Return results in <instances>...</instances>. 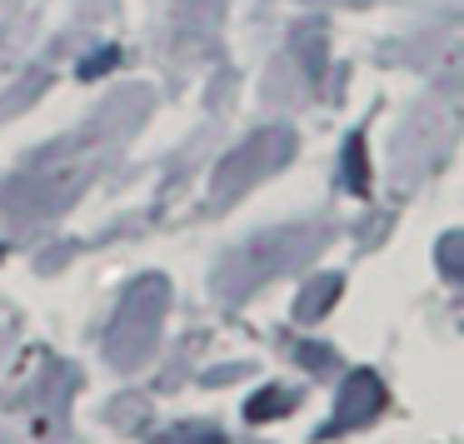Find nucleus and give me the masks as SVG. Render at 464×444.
Listing matches in <instances>:
<instances>
[{
  "mask_svg": "<svg viewBox=\"0 0 464 444\" xmlns=\"http://www.w3.org/2000/svg\"><path fill=\"white\" fill-rule=\"evenodd\" d=\"M440 265H444V275H450V280H459V235H444Z\"/></svg>",
  "mask_w": 464,
  "mask_h": 444,
  "instance_id": "obj_10",
  "label": "nucleus"
},
{
  "mask_svg": "<svg viewBox=\"0 0 464 444\" xmlns=\"http://www.w3.org/2000/svg\"><path fill=\"white\" fill-rule=\"evenodd\" d=\"M165 304H170L165 275H140V280L125 290L115 320L105 324V354H111L115 370H135V364H145L155 354L160 324H165Z\"/></svg>",
  "mask_w": 464,
  "mask_h": 444,
  "instance_id": "obj_1",
  "label": "nucleus"
},
{
  "mask_svg": "<svg viewBox=\"0 0 464 444\" xmlns=\"http://www.w3.org/2000/svg\"><path fill=\"white\" fill-rule=\"evenodd\" d=\"M115 61H121V51H115V45H101V51L85 55L81 71H75V75H81V81H101L105 71H115Z\"/></svg>",
  "mask_w": 464,
  "mask_h": 444,
  "instance_id": "obj_8",
  "label": "nucleus"
},
{
  "mask_svg": "<svg viewBox=\"0 0 464 444\" xmlns=\"http://www.w3.org/2000/svg\"><path fill=\"white\" fill-rule=\"evenodd\" d=\"M165 444H225V434L200 430V424H195V430H170V439H165Z\"/></svg>",
  "mask_w": 464,
  "mask_h": 444,
  "instance_id": "obj_9",
  "label": "nucleus"
},
{
  "mask_svg": "<svg viewBox=\"0 0 464 444\" xmlns=\"http://www.w3.org/2000/svg\"><path fill=\"white\" fill-rule=\"evenodd\" d=\"M290 404H295V400H290V390H280V384H275V390H265V394H260V400L245 404V420H250V424L275 420V414H285Z\"/></svg>",
  "mask_w": 464,
  "mask_h": 444,
  "instance_id": "obj_7",
  "label": "nucleus"
},
{
  "mask_svg": "<svg viewBox=\"0 0 464 444\" xmlns=\"http://www.w3.org/2000/svg\"><path fill=\"white\" fill-rule=\"evenodd\" d=\"M290 155H295V135L285 130V125H265V130H255L250 140H240L220 165H215V180H210L215 205H235L245 190H255L265 175L285 170Z\"/></svg>",
  "mask_w": 464,
  "mask_h": 444,
  "instance_id": "obj_2",
  "label": "nucleus"
},
{
  "mask_svg": "<svg viewBox=\"0 0 464 444\" xmlns=\"http://www.w3.org/2000/svg\"><path fill=\"white\" fill-rule=\"evenodd\" d=\"M340 175L350 195H370V160H364V130H354L340 150Z\"/></svg>",
  "mask_w": 464,
  "mask_h": 444,
  "instance_id": "obj_6",
  "label": "nucleus"
},
{
  "mask_svg": "<svg viewBox=\"0 0 464 444\" xmlns=\"http://www.w3.org/2000/svg\"><path fill=\"white\" fill-rule=\"evenodd\" d=\"M295 61L304 65V75H310V81H320V75H324V65H330V35H324L320 21L295 25Z\"/></svg>",
  "mask_w": 464,
  "mask_h": 444,
  "instance_id": "obj_5",
  "label": "nucleus"
},
{
  "mask_svg": "<svg viewBox=\"0 0 464 444\" xmlns=\"http://www.w3.org/2000/svg\"><path fill=\"white\" fill-rule=\"evenodd\" d=\"M340 290H344L340 275H314V280L300 290V300H295V320H300V324L324 320V314H330V304L340 300Z\"/></svg>",
  "mask_w": 464,
  "mask_h": 444,
  "instance_id": "obj_4",
  "label": "nucleus"
},
{
  "mask_svg": "<svg viewBox=\"0 0 464 444\" xmlns=\"http://www.w3.org/2000/svg\"><path fill=\"white\" fill-rule=\"evenodd\" d=\"M384 410V384L374 370H354L344 380V394H340V410L334 420L324 424V434H340V430H354V424H370L374 414Z\"/></svg>",
  "mask_w": 464,
  "mask_h": 444,
  "instance_id": "obj_3",
  "label": "nucleus"
},
{
  "mask_svg": "<svg viewBox=\"0 0 464 444\" xmlns=\"http://www.w3.org/2000/svg\"><path fill=\"white\" fill-rule=\"evenodd\" d=\"M300 364H310V370H324V364H330V350H324V344H300Z\"/></svg>",
  "mask_w": 464,
  "mask_h": 444,
  "instance_id": "obj_11",
  "label": "nucleus"
}]
</instances>
